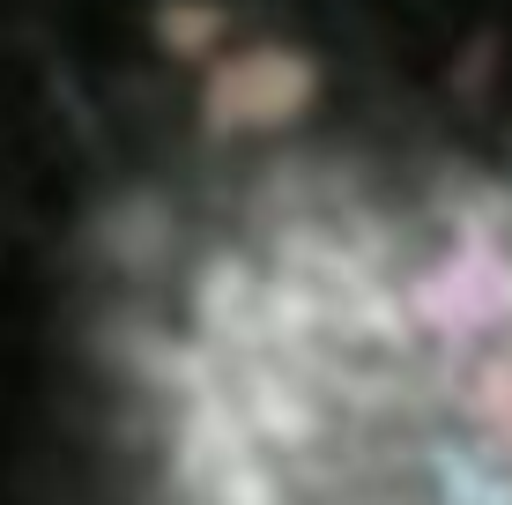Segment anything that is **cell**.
Listing matches in <instances>:
<instances>
[{"label":"cell","mask_w":512,"mask_h":505,"mask_svg":"<svg viewBox=\"0 0 512 505\" xmlns=\"http://www.w3.org/2000/svg\"><path fill=\"white\" fill-rule=\"evenodd\" d=\"M119 505H512V156L275 149L104 312Z\"/></svg>","instance_id":"6da1fadb"}]
</instances>
